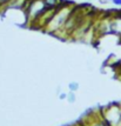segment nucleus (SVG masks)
Here are the masks:
<instances>
[{
	"mask_svg": "<svg viewBox=\"0 0 121 126\" xmlns=\"http://www.w3.org/2000/svg\"><path fill=\"white\" fill-rule=\"evenodd\" d=\"M67 100L69 101V103H74V100H75V94H74V92H69V93H67Z\"/></svg>",
	"mask_w": 121,
	"mask_h": 126,
	"instance_id": "nucleus-7",
	"label": "nucleus"
},
{
	"mask_svg": "<svg viewBox=\"0 0 121 126\" xmlns=\"http://www.w3.org/2000/svg\"><path fill=\"white\" fill-rule=\"evenodd\" d=\"M65 98H67V94L66 93H61L60 94V99H65Z\"/></svg>",
	"mask_w": 121,
	"mask_h": 126,
	"instance_id": "nucleus-10",
	"label": "nucleus"
},
{
	"mask_svg": "<svg viewBox=\"0 0 121 126\" xmlns=\"http://www.w3.org/2000/svg\"><path fill=\"white\" fill-rule=\"evenodd\" d=\"M68 88H69V91H72V92H75L78 88H79V84L77 81H72V82H69Z\"/></svg>",
	"mask_w": 121,
	"mask_h": 126,
	"instance_id": "nucleus-6",
	"label": "nucleus"
},
{
	"mask_svg": "<svg viewBox=\"0 0 121 126\" xmlns=\"http://www.w3.org/2000/svg\"><path fill=\"white\" fill-rule=\"evenodd\" d=\"M112 4H114L115 6H120L121 7V0H110Z\"/></svg>",
	"mask_w": 121,
	"mask_h": 126,
	"instance_id": "nucleus-9",
	"label": "nucleus"
},
{
	"mask_svg": "<svg viewBox=\"0 0 121 126\" xmlns=\"http://www.w3.org/2000/svg\"><path fill=\"white\" fill-rule=\"evenodd\" d=\"M10 2H11V0H0V10H4Z\"/></svg>",
	"mask_w": 121,
	"mask_h": 126,
	"instance_id": "nucleus-8",
	"label": "nucleus"
},
{
	"mask_svg": "<svg viewBox=\"0 0 121 126\" xmlns=\"http://www.w3.org/2000/svg\"><path fill=\"white\" fill-rule=\"evenodd\" d=\"M100 2H101V4H107V2H109L110 0H99Z\"/></svg>",
	"mask_w": 121,
	"mask_h": 126,
	"instance_id": "nucleus-11",
	"label": "nucleus"
},
{
	"mask_svg": "<svg viewBox=\"0 0 121 126\" xmlns=\"http://www.w3.org/2000/svg\"><path fill=\"white\" fill-rule=\"evenodd\" d=\"M74 10H75L74 4H69V2H65L64 1L55 10L53 16L51 18V20L47 22V25L44 27L45 31L48 33H52V34H55L58 31H60Z\"/></svg>",
	"mask_w": 121,
	"mask_h": 126,
	"instance_id": "nucleus-1",
	"label": "nucleus"
},
{
	"mask_svg": "<svg viewBox=\"0 0 121 126\" xmlns=\"http://www.w3.org/2000/svg\"><path fill=\"white\" fill-rule=\"evenodd\" d=\"M91 126H109V125H108V124H107V123L104 120V118H101V119L95 120Z\"/></svg>",
	"mask_w": 121,
	"mask_h": 126,
	"instance_id": "nucleus-5",
	"label": "nucleus"
},
{
	"mask_svg": "<svg viewBox=\"0 0 121 126\" xmlns=\"http://www.w3.org/2000/svg\"><path fill=\"white\" fill-rule=\"evenodd\" d=\"M47 8H51V10H55L58 8L59 6L64 2V0H44Z\"/></svg>",
	"mask_w": 121,
	"mask_h": 126,
	"instance_id": "nucleus-4",
	"label": "nucleus"
},
{
	"mask_svg": "<svg viewBox=\"0 0 121 126\" xmlns=\"http://www.w3.org/2000/svg\"><path fill=\"white\" fill-rule=\"evenodd\" d=\"M47 10H51V8H47L44 0H28L27 5L25 7V12L27 16V22L35 24L39 18Z\"/></svg>",
	"mask_w": 121,
	"mask_h": 126,
	"instance_id": "nucleus-2",
	"label": "nucleus"
},
{
	"mask_svg": "<svg viewBox=\"0 0 121 126\" xmlns=\"http://www.w3.org/2000/svg\"><path fill=\"white\" fill-rule=\"evenodd\" d=\"M104 120L109 126H121V107L109 106L104 111Z\"/></svg>",
	"mask_w": 121,
	"mask_h": 126,
	"instance_id": "nucleus-3",
	"label": "nucleus"
}]
</instances>
